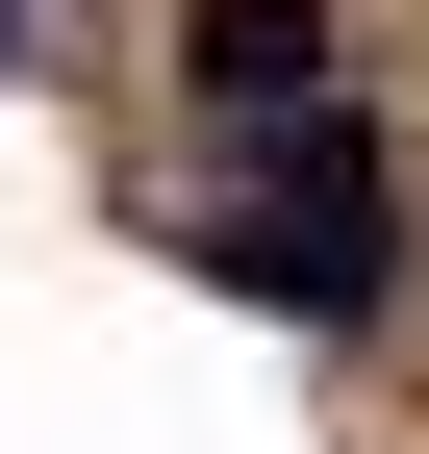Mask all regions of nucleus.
<instances>
[{
	"mask_svg": "<svg viewBox=\"0 0 429 454\" xmlns=\"http://www.w3.org/2000/svg\"><path fill=\"white\" fill-rule=\"evenodd\" d=\"M228 303H278V328H379V278H404V202H379V152L329 127V101H278L253 127V202H202L177 227Z\"/></svg>",
	"mask_w": 429,
	"mask_h": 454,
	"instance_id": "f257e3e1",
	"label": "nucleus"
},
{
	"mask_svg": "<svg viewBox=\"0 0 429 454\" xmlns=\"http://www.w3.org/2000/svg\"><path fill=\"white\" fill-rule=\"evenodd\" d=\"M177 76L228 127H278V101H329V0H177Z\"/></svg>",
	"mask_w": 429,
	"mask_h": 454,
	"instance_id": "f03ea898",
	"label": "nucleus"
}]
</instances>
